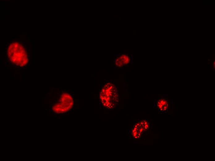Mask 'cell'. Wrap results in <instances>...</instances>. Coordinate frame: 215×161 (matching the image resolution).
Listing matches in <instances>:
<instances>
[{"instance_id": "6da1fadb", "label": "cell", "mask_w": 215, "mask_h": 161, "mask_svg": "<svg viewBox=\"0 0 215 161\" xmlns=\"http://www.w3.org/2000/svg\"><path fill=\"white\" fill-rule=\"evenodd\" d=\"M6 53L9 61L15 66L23 67L28 63V52L20 43L17 41L11 42L7 47Z\"/></svg>"}, {"instance_id": "7a4b0ae2", "label": "cell", "mask_w": 215, "mask_h": 161, "mask_svg": "<svg viewBox=\"0 0 215 161\" xmlns=\"http://www.w3.org/2000/svg\"><path fill=\"white\" fill-rule=\"evenodd\" d=\"M74 102L73 95L63 91L59 93L58 98L51 105V111L56 114L68 113L73 108Z\"/></svg>"}, {"instance_id": "3957f363", "label": "cell", "mask_w": 215, "mask_h": 161, "mask_svg": "<svg viewBox=\"0 0 215 161\" xmlns=\"http://www.w3.org/2000/svg\"><path fill=\"white\" fill-rule=\"evenodd\" d=\"M115 88L111 83H107L100 91L99 95L100 103L104 108L112 109L115 107L118 99Z\"/></svg>"}]
</instances>
